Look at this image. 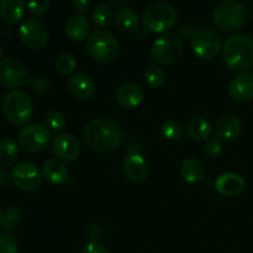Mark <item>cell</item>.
I'll return each mask as SVG.
<instances>
[{"label":"cell","mask_w":253,"mask_h":253,"mask_svg":"<svg viewBox=\"0 0 253 253\" xmlns=\"http://www.w3.org/2000/svg\"><path fill=\"white\" fill-rule=\"evenodd\" d=\"M83 136L90 148L100 152H110L120 145L124 138V132L118 121L100 118L90 121L85 126Z\"/></svg>","instance_id":"cell-1"},{"label":"cell","mask_w":253,"mask_h":253,"mask_svg":"<svg viewBox=\"0 0 253 253\" xmlns=\"http://www.w3.org/2000/svg\"><path fill=\"white\" fill-rule=\"evenodd\" d=\"M222 59L232 71H244L253 64V37L236 34L230 37L222 48Z\"/></svg>","instance_id":"cell-2"},{"label":"cell","mask_w":253,"mask_h":253,"mask_svg":"<svg viewBox=\"0 0 253 253\" xmlns=\"http://www.w3.org/2000/svg\"><path fill=\"white\" fill-rule=\"evenodd\" d=\"M86 52L94 61L111 63L120 53V44L115 35L106 30H95L86 40Z\"/></svg>","instance_id":"cell-3"},{"label":"cell","mask_w":253,"mask_h":253,"mask_svg":"<svg viewBox=\"0 0 253 253\" xmlns=\"http://www.w3.org/2000/svg\"><path fill=\"white\" fill-rule=\"evenodd\" d=\"M212 17L221 31L235 32L246 24L247 10L236 0H222L215 6Z\"/></svg>","instance_id":"cell-4"},{"label":"cell","mask_w":253,"mask_h":253,"mask_svg":"<svg viewBox=\"0 0 253 253\" xmlns=\"http://www.w3.org/2000/svg\"><path fill=\"white\" fill-rule=\"evenodd\" d=\"M2 111L12 125L22 126L27 124L34 113L29 94L21 90L9 91L2 100Z\"/></svg>","instance_id":"cell-5"},{"label":"cell","mask_w":253,"mask_h":253,"mask_svg":"<svg viewBox=\"0 0 253 253\" xmlns=\"http://www.w3.org/2000/svg\"><path fill=\"white\" fill-rule=\"evenodd\" d=\"M177 10L167 1H156L143 12V25L150 32H163L177 21Z\"/></svg>","instance_id":"cell-6"},{"label":"cell","mask_w":253,"mask_h":253,"mask_svg":"<svg viewBox=\"0 0 253 253\" xmlns=\"http://www.w3.org/2000/svg\"><path fill=\"white\" fill-rule=\"evenodd\" d=\"M183 42L177 32H166L153 42L151 47V58L157 64H172L182 54Z\"/></svg>","instance_id":"cell-7"},{"label":"cell","mask_w":253,"mask_h":253,"mask_svg":"<svg viewBox=\"0 0 253 253\" xmlns=\"http://www.w3.org/2000/svg\"><path fill=\"white\" fill-rule=\"evenodd\" d=\"M51 140V132L43 124H29L21 128L17 136L19 146L24 151L30 153H36L47 147Z\"/></svg>","instance_id":"cell-8"},{"label":"cell","mask_w":253,"mask_h":253,"mask_svg":"<svg viewBox=\"0 0 253 253\" xmlns=\"http://www.w3.org/2000/svg\"><path fill=\"white\" fill-rule=\"evenodd\" d=\"M19 36L22 43L31 49H41L48 43V29L43 21L36 17L24 20L19 29Z\"/></svg>","instance_id":"cell-9"},{"label":"cell","mask_w":253,"mask_h":253,"mask_svg":"<svg viewBox=\"0 0 253 253\" xmlns=\"http://www.w3.org/2000/svg\"><path fill=\"white\" fill-rule=\"evenodd\" d=\"M192 48L200 59H212L221 49V37L215 30L202 29L192 39Z\"/></svg>","instance_id":"cell-10"},{"label":"cell","mask_w":253,"mask_h":253,"mask_svg":"<svg viewBox=\"0 0 253 253\" xmlns=\"http://www.w3.org/2000/svg\"><path fill=\"white\" fill-rule=\"evenodd\" d=\"M11 180L17 188L26 192L36 190L42 183V172L32 162H20L11 169Z\"/></svg>","instance_id":"cell-11"},{"label":"cell","mask_w":253,"mask_h":253,"mask_svg":"<svg viewBox=\"0 0 253 253\" xmlns=\"http://www.w3.org/2000/svg\"><path fill=\"white\" fill-rule=\"evenodd\" d=\"M29 82V73L24 64L16 58L0 61V83L7 88H19Z\"/></svg>","instance_id":"cell-12"},{"label":"cell","mask_w":253,"mask_h":253,"mask_svg":"<svg viewBox=\"0 0 253 253\" xmlns=\"http://www.w3.org/2000/svg\"><path fill=\"white\" fill-rule=\"evenodd\" d=\"M52 150L58 158L72 162L81 155V143L72 133L59 132L52 141Z\"/></svg>","instance_id":"cell-13"},{"label":"cell","mask_w":253,"mask_h":253,"mask_svg":"<svg viewBox=\"0 0 253 253\" xmlns=\"http://www.w3.org/2000/svg\"><path fill=\"white\" fill-rule=\"evenodd\" d=\"M124 173L133 183H141L150 174L147 161L138 152H128L124 160Z\"/></svg>","instance_id":"cell-14"},{"label":"cell","mask_w":253,"mask_h":253,"mask_svg":"<svg viewBox=\"0 0 253 253\" xmlns=\"http://www.w3.org/2000/svg\"><path fill=\"white\" fill-rule=\"evenodd\" d=\"M68 93L78 100H88L95 91V83L89 74L84 72H77L72 74L67 82Z\"/></svg>","instance_id":"cell-15"},{"label":"cell","mask_w":253,"mask_h":253,"mask_svg":"<svg viewBox=\"0 0 253 253\" xmlns=\"http://www.w3.org/2000/svg\"><path fill=\"white\" fill-rule=\"evenodd\" d=\"M229 93L236 101H247L253 98V72H241L229 84Z\"/></svg>","instance_id":"cell-16"},{"label":"cell","mask_w":253,"mask_h":253,"mask_svg":"<svg viewBox=\"0 0 253 253\" xmlns=\"http://www.w3.org/2000/svg\"><path fill=\"white\" fill-rule=\"evenodd\" d=\"M115 98L121 106L132 109L142 103L145 99V91L136 83H124L116 89Z\"/></svg>","instance_id":"cell-17"},{"label":"cell","mask_w":253,"mask_h":253,"mask_svg":"<svg viewBox=\"0 0 253 253\" xmlns=\"http://www.w3.org/2000/svg\"><path fill=\"white\" fill-rule=\"evenodd\" d=\"M244 124L236 115H225L217 121L216 135L220 140L235 141L242 135Z\"/></svg>","instance_id":"cell-18"},{"label":"cell","mask_w":253,"mask_h":253,"mask_svg":"<svg viewBox=\"0 0 253 253\" xmlns=\"http://www.w3.org/2000/svg\"><path fill=\"white\" fill-rule=\"evenodd\" d=\"M245 187H246V183H245L244 178L235 173H225L215 180L216 192L222 195H227V197L240 194L245 189Z\"/></svg>","instance_id":"cell-19"},{"label":"cell","mask_w":253,"mask_h":253,"mask_svg":"<svg viewBox=\"0 0 253 253\" xmlns=\"http://www.w3.org/2000/svg\"><path fill=\"white\" fill-rule=\"evenodd\" d=\"M42 177L51 184H62L68 178V170L61 160L49 158L42 166Z\"/></svg>","instance_id":"cell-20"},{"label":"cell","mask_w":253,"mask_h":253,"mask_svg":"<svg viewBox=\"0 0 253 253\" xmlns=\"http://www.w3.org/2000/svg\"><path fill=\"white\" fill-rule=\"evenodd\" d=\"M27 5L22 0H1L0 19L6 25L16 24L25 16Z\"/></svg>","instance_id":"cell-21"},{"label":"cell","mask_w":253,"mask_h":253,"mask_svg":"<svg viewBox=\"0 0 253 253\" xmlns=\"http://www.w3.org/2000/svg\"><path fill=\"white\" fill-rule=\"evenodd\" d=\"M90 25L84 15L77 14L69 17L66 24V34L73 41H82L88 37Z\"/></svg>","instance_id":"cell-22"},{"label":"cell","mask_w":253,"mask_h":253,"mask_svg":"<svg viewBox=\"0 0 253 253\" xmlns=\"http://www.w3.org/2000/svg\"><path fill=\"white\" fill-rule=\"evenodd\" d=\"M180 174L188 183H199L205 177V167L198 158L188 157L180 165Z\"/></svg>","instance_id":"cell-23"},{"label":"cell","mask_w":253,"mask_h":253,"mask_svg":"<svg viewBox=\"0 0 253 253\" xmlns=\"http://www.w3.org/2000/svg\"><path fill=\"white\" fill-rule=\"evenodd\" d=\"M115 22L124 32H136L140 27V17L138 14L131 7H121L116 11Z\"/></svg>","instance_id":"cell-24"},{"label":"cell","mask_w":253,"mask_h":253,"mask_svg":"<svg viewBox=\"0 0 253 253\" xmlns=\"http://www.w3.org/2000/svg\"><path fill=\"white\" fill-rule=\"evenodd\" d=\"M187 131L193 140L204 141L211 136L212 125L204 116H195L188 123Z\"/></svg>","instance_id":"cell-25"},{"label":"cell","mask_w":253,"mask_h":253,"mask_svg":"<svg viewBox=\"0 0 253 253\" xmlns=\"http://www.w3.org/2000/svg\"><path fill=\"white\" fill-rule=\"evenodd\" d=\"M19 157V145L15 140L5 137L0 140V166L10 167Z\"/></svg>","instance_id":"cell-26"},{"label":"cell","mask_w":253,"mask_h":253,"mask_svg":"<svg viewBox=\"0 0 253 253\" xmlns=\"http://www.w3.org/2000/svg\"><path fill=\"white\" fill-rule=\"evenodd\" d=\"M145 79L153 88H160L166 82V72L158 64H150L145 69Z\"/></svg>","instance_id":"cell-27"},{"label":"cell","mask_w":253,"mask_h":253,"mask_svg":"<svg viewBox=\"0 0 253 253\" xmlns=\"http://www.w3.org/2000/svg\"><path fill=\"white\" fill-rule=\"evenodd\" d=\"M91 20H93L94 25L99 27H106L111 24V20H113V14H111V10L108 5H96L93 10H91L90 15Z\"/></svg>","instance_id":"cell-28"},{"label":"cell","mask_w":253,"mask_h":253,"mask_svg":"<svg viewBox=\"0 0 253 253\" xmlns=\"http://www.w3.org/2000/svg\"><path fill=\"white\" fill-rule=\"evenodd\" d=\"M20 217H21V210H20V208L17 205H10L4 211L2 222L0 226L5 230H14L16 227L17 222H19Z\"/></svg>","instance_id":"cell-29"},{"label":"cell","mask_w":253,"mask_h":253,"mask_svg":"<svg viewBox=\"0 0 253 253\" xmlns=\"http://www.w3.org/2000/svg\"><path fill=\"white\" fill-rule=\"evenodd\" d=\"M162 135L167 140H179L184 135V125L177 120L167 121L162 126Z\"/></svg>","instance_id":"cell-30"},{"label":"cell","mask_w":253,"mask_h":253,"mask_svg":"<svg viewBox=\"0 0 253 253\" xmlns=\"http://www.w3.org/2000/svg\"><path fill=\"white\" fill-rule=\"evenodd\" d=\"M56 67L59 73L62 74L73 73L77 68L76 57L71 53H62L61 56L57 57Z\"/></svg>","instance_id":"cell-31"},{"label":"cell","mask_w":253,"mask_h":253,"mask_svg":"<svg viewBox=\"0 0 253 253\" xmlns=\"http://www.w3.org/2000/svg\"><path fill=\"white\" fill-rule=\"evenodd\" d=\"M66 118L59 110L49 111L46 116L47 127L52 131H61L66 126Z\"/></svg>","instance_id":"cell-32"},{"label":"cell","mask_w":253,"mask_h":253,"mask_svg":"<svg viewBox=\"0 0 253 253\" xmlns=\"http://www.w3.org/2000/svg\"><path fill=\"white\" fill-rule=\"evenodd\" d=\"M0 253H19V245L11 235L0 232Z\"/></svg>","instance_id":"cell-33"},{"label":"cell","mask_w":253,"mask_h":253,"mask_svg":"<svg viewBox=\"0 0 253 253\" xmlns=\"http://www.w3.org/2000/svg\"><path fill=\"white\" fill-rule=\"evenodd\" d=\"M30 84H31L32 90H34L36 94H47L49 90H51V86H52L51 79L43 76L32 78L31 81H30Z\"/></svg>","instance_id":"cell-34"},{"label":"cell","mask_w":253,"mask_h":253,"mask_svg":"<svg viewBox=\"0 0 253 253\" xmlns=\"http://www.w3.org/2000/svg\"><path fill=\"white\" fill-rule=\"evenodd\" d=\"M49 5L51 2L48 0H34V1L27 2V9L31 14L39 16V15H43L48 11Z\"/></svg>","instance_id":"cell-35"},{"label":"cell","mask_w":253,"mask_h":253,"mask_svg":"<svg viewBox=\"0 0 253 253\" xmlns=\"http://www.w3.org/2000/svg\"><path fill=\"white\" fill-rule=\"evenodd\" d=\"M222 150V143L219 138H212L207 142L204 147V153L208 157H216Z\"/></svg>","instance_id":"cell-36"},{"label":"cell","mask_w":253,"mask_h":253,"mask_svg":"<svg viewBox=\"0 0 253 253\" xmlns=\"http://www.w3.org/2000/svg\"><path fill=\"white\" fill-rule=\"evenodd\" d=\"M81 253H110L108 251L104 245H101L100 242H89L82 249Z\"/></svg>","instance_id":"cell-37"},{"label":"cell","mask_w":253,"mask_h":253,"mask_svg":"<svg viewBox=\"0 0 253 253\" xmlns=\"http://www.w3.org/2000/svg\"><path fill=\"white\" fill-rule=\"evenodd\" d=\"M72 7H73L74 11L83 15L84 12H86L89 10L90 2H89L88 0H73V1H72Z\"/></svg>","instance_id":"cell-38"},{"label":"cell","mask_w":253,"mask_h":253,"mask_svg":"<svg viewBox=\"0 0 253 253\" xmlns=\"http://www.w3.org/2000/svg\"><path fill=\"white\" fill-rule=\"evenodd\" d=\"M86 235L90 239V242H96L101 236V229L95 224H91L86 230Z\"/></svg>","instance_id":"cell-39"},{"label":"cell","mask_w":253,"mask_h":253,"mask_svg":"<svg viewBox=\"0 0 253 253\" xmlns=\"http://www.w3.org/2000/svg\"><path fill=\"white\" fill-rule=\"evenodd\" d=\"M180 32H182L183 36L187 37V39H193L194 35L197 34V31H194L192 25H183V26L180 27Z\"/></svg>","instance_id":"cell-40"},{"label":"cell","mask_w":253,"mask_h":253,"mask_svg":"<svg viewBox=\"0 0 253 253\" xmlns=\"http://www.w3.org/2000/svg\"><path fill=\"white\" fill-rule=\"evenodd\" d=\"M11 179V175L6 172L5 169H0V187H4Z\"/></svg>","instance_id":"cell-41"},{"label":"cell","mask_w":253,"mask_h":253,"mask_svg":"<svg viewBox=\"0 0 253 253\" xmlns=\"http://www.w3.org/2000/svg\"><path fill=\"white\" fill-rule=\"evenodd\" d=\"M2 53H4V48H2V44L0 43V58H1Z\"/></svg>","instance_id":"cell-42"},{"label":"cell","mask_w":253,"mask_h":253,"mask_svg":"<svg viewBox=\"0 0 253 253\" xmlns=\"http://www.w3.org/2000/svg\"><path fill=\"white\" fill-rule=\"evenodd\" d=\"M2 216H4V212H2L1 209H0V225H1L2 222Z\"/></svg>","instance_id":"cell-43"}]
</instances>
